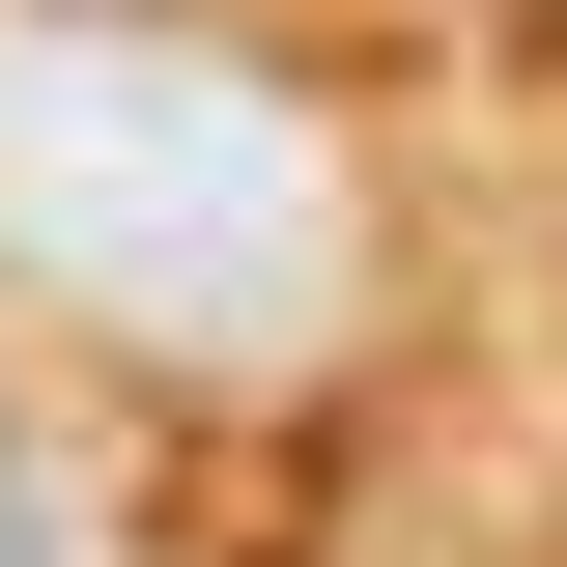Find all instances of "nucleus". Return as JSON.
<instances>
[{"label":"nucleus","instance_id":"obj_1","mask_svg":"<svg viewBox=\"0 0 567 567\" xmlns=\"http://www.w3.org/2000/svg\"><path fill=\"white\" fill-rule=\"evenodd\" d=\"M0 256H58L85 312H171V341H284L312 256H341V171L199 58H0Z\"/></svg>","mask_w":567,"mask_h":567}]
</instances>
